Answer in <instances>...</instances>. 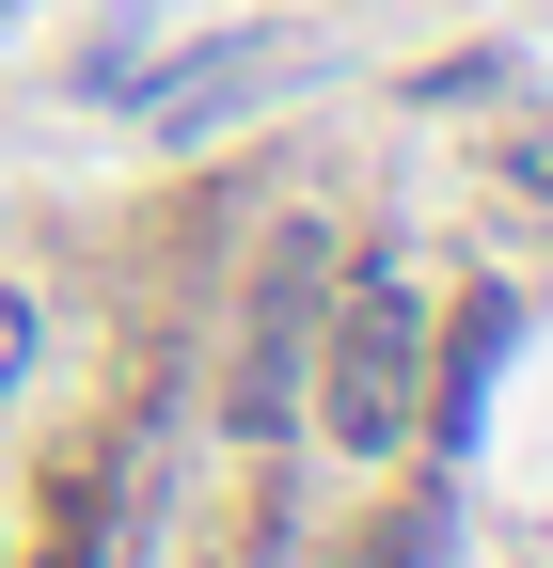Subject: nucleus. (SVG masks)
Here are the masks:
<instances>
[{
    "mask_svg": "<svg viewBox=\"0 0 553 568\" xmlns=\"http://www.w3.org/2000/svg\"><path fill=\"white\" fill-rule=\"evenodd\" d=\"M17 379H32V301L0 284V395H17Z\"/></svg>",
    "mask_w": 553,
    "mask_h": 568,
    "instance_id": "nucleus-2",
    "label": "nucleus"
},
{
    "mask_svg": "<svg viewBox=\"0 0 553 568\" xmlns=\"http://www.w3.org/2000/svg\"><path fill=\"white\" fill-rule=\"evenodd\" d=\"M411 284H349L332 301V379H316V426H332V458H395L411 443Z\"/></svg>",
    "mask_w": 553,
    "mask_h": 568,
    "instance_id": "nucleus-1",
    "label": "nucleus"
}]
</instances>
